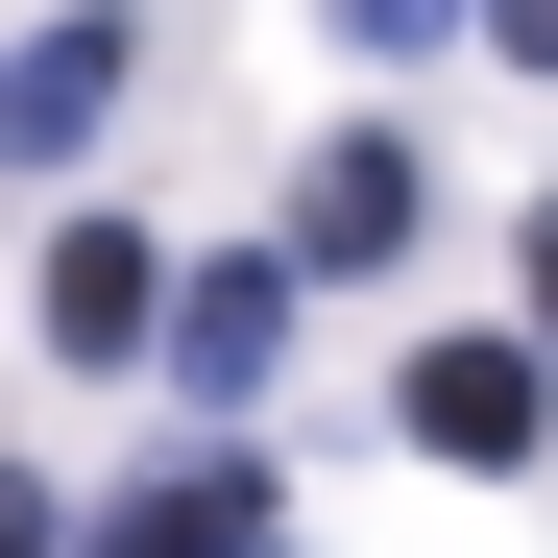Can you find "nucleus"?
<instances>
[{
    "instance_id": "nucleus-7",
    "label": "nucleus",
    "mask_w": 558,
    "mask_h": 558,
    "mask_svg": "<svg viewBox=\"0 0 558 558\" xmlns=\"http://www.w3.org/2000/svg\"><path fill=\"white\" fill-rule=\"evenodd\" d=\"M340 25H364V49H437V25H486V0H340Z\"/></svg>"
},
{
    "instance_id": "nucleus-1",
    "label": "nucleus",
    "mask_w": 558,
    "mask_h": 558,
    "mask_svg": "<svg viewBox=\"0 0 558 558\" xmlns=\"http://www.w3.org/2000/svg\"><path fill=\"white\" fill-rule=\"evenodd\" d=\"M98 558H292V486H267L243 437H195L170 486H122V510H98Z\"/></svg>"
},
{
    "instance_id": "nucleus-4",
    "label": "nucleus",
    "mask_w": 558,
    "mask_h": 558,
    "mask_svg": "<svg viewBox=\"0 0 558 558\" xmlns=\"http://www.w3.org/2000/svg\"><path fill=\"white\" fill-rule=\"evenodd\" d=\"M170 364H195V413H243L267 364H292V267H195V292H170Z\"/></svg>"
},
{
    "instance_id": "nucleus-5",
    "label": "nucleus",
    "mask_w": 558,
    "mask_h": 558,
    "mask_svg": "<svg viewBox=\"0 0 558 558\" xmlns=\"http://www.w3.org/2000/svg\"><path fill=\"white\" fill-rule=\"evenodd\" d=\"M413 437L437 461H534V340H437L413 364Z\"/></svg>"
},
{
    "instance_id": "nucleus-2",
    "label": "nucleus",
    "mask_w": 558,
    "mask_h": 558,
    "mask_svg": "<svg viewBox=\"0 0 558 558\" xmlns=\"http://www.w3.org/2000/svg\"><path fill=\"white\" fill-rule=\"evenodd\" d=\"M25 340H49V364H146V340H170V267H146L122 219H73L49 292H25Z\"/></svg>"
},
{
    "instance_id": "nucleus-8",
    "label": "nucleus",
    "mask_w": 558,
    "mask_h": 558,
    "mask_svg": "<svg viewBox=\"0 0 558 558\" xmlns=\"http://www.w3.org/2000/svg\"><path fill=\"white\" fill-rule=\"evenodd\" d=\"M486 25H510V49H534V73H558V0H486Z\"/></svg>"
},
{
    "instance_id": "nucleus-9",
    "label": "nucleus",
    "mask_w": 558,
    "mask_h": 558,
    "mask_svg": "<svg viewBox=\"0 0 558 558\" xmlns=\"http://www.w3.org/2000/svg\"><path fill=\"white\" fill-rule=\"evenodd\" d=\"M534 316H558V219H534Z\"/></svg>"
},
{
    "instance_id": "nucleus-6",
    "label": "nucleus",
    "mask_w": 558,
    "mask_h": 558,
    "mask_svg": "<svg viewBox=\"0 0 558 558\" xmlns=\"http://www.w3.org/2000/svg\"><path fill=\"white\" fill-rule=\"evenodd\" d=\"M316 267H389L413 243V146H316V219H292Z\"/></svg>"
},
{
    "instance_id": "nucleus-3",
    "label": "nucleus",
    "mask_w": 558,
    "mask_h": 558,
    "mask_svg": "<svg viewBox=\"0 0 558 558\" xmlns=\"http://www.w3.org/2000/svg\"><path fill=\"white\" fill-rule=\"evenodd\" d=\"M98 122H122V25L73 0V25H25V73H0V146H25V170H73Z\"/></svg>"
}]
</instances>
